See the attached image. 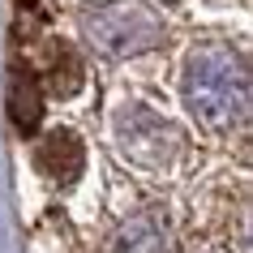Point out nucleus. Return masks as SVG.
I'll return each mask as SVG.
<instances>
[{
    "instance_id": "f257e3e1",
    "label": "nucleus",
    "mask_w": 253,
    "mask_h": 253,
    "mask_svg": "<svg viewBox=\"0 0 253 253\" xmlns=\"http://www.w3.org/2000/svg\"><path fill=\"white\" fill-rule=\"evenodd\" d=\"M185 107L206 129H232L249 116V65L245 56L211 43L185 60Z\"/></svg>"
},
{
    "instance_id": "f03ea898",
    "label": "nucleus",
    "mask_w": 253,
    "mask_h": 253,
    "mask_svg": "<svg viewBox=\"0 0 253 253\" xmlns=\"http://www.w3.org/2000/svg\"><path fill=\"white\" fill-rule=\"evenodd\" d=\"M82 35L99 56H137L163 43V22L146 4H107L82 22Z\"/></svg>"
},
{
    "instance_id": "7ed1b4c3",
    "label": "nucleus",
    "mask_w": 253,
    "mask_h": 253,
    "mask_svg": "<svg viewBox=\"0 0 253 253\" xmlns=\"http://www.w3.org/2000/svg\"><path fill=\"white\" fill-rule=\"evenodd\" d=\"M116 142L120 150L137 163H150V168H163V163L176 159V150H180V133H176V125H168L163 116H155L150 107H120L116 116Z\"/></svg>"
},
{
    "instance_id": "20e7f679",
    "label": "nucleus",
    "mask_w": 253,
    "mask_h": 253,
    "mask_svg": "<svg viewBox=\"0 0 253 253\" xmlns=\"http://www.w3.org/2000/svg\"><path fill=\"white\" fill-rule=\"evenodd\" d=\"M35 163H39L43 176H52V180H60V185H69V180H78L82 163H86V155H82V142L69 129H56V133H47L39 142V150H35Z\"/></svg>"
},
{
    "instance_id": "39448f33",
    "label": "nucleus",
    "mask_w": 253,
    "mask_h": 253,
    "mask_svg": "<svg viewBox=\"0 0 253 253\" xmlns=\"http://www.w3.org/2000/svg\"><path fill=\"white\" fill-rule=\"evenodd\" d=\"M9 116L22 133H35L43 116V90L30 69H9Z\"/></svg>"
},
{
    "instance_id": "423d86ee",
    "label": "nucleus",
    "mask_w": 253,
    "mask_h": 253,
    "mask_svg": "<svg viewBox=\"0 0 253 253\" xmlns=\"http://www.w3.org/2000/svg\"><path fill=\"white\" fill-rule=\"evenodd\" d=\"M116 253H168V219L159 211L133 214L116 232Z\"/></svg>"
}]
</instances>
